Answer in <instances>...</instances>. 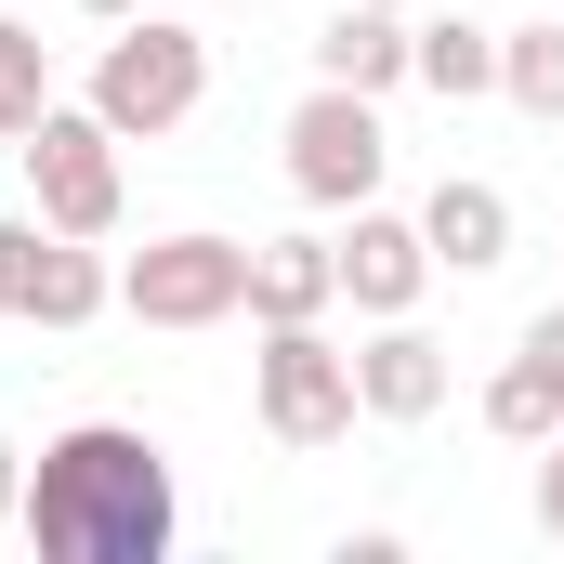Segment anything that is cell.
<instances>
[{
    "label": "cell",
    "mask_w": 564,
    "mask_h": 564,
    "mask_svg": "<svg viewBox=\"0 0 564 564\" xmlns=\"http://www.w3.org/2000/svg\"><path fill=\"white\" fill-rule=\"evenodd\" d=\"M171 525H184V499H171L158 433L66 421L53 446H26V512H13V539L40 564H171Z\"/></svg>",
    "instance_id": "6da1fadb"
},
{
    "label": "cell",
    "mask_w": 564,
    "mask_h": 564,
    "mask_svg": "<svg viewBox=\"0 0 564 564\" xmlns=\"http://www.w3.org/2000/svg\"><path fill=\"white\" fill-rule=\"evenodd\" d=\"M79 106H93L119 144L184 132V119L210 106V40H197V26H171V13L144 0V13H119V26H106V53H93V93H79Z\"/></svg>",
    "instance_id": "7a4b0ae2"
},
{
    "label": "cell",
    "mask_w": 564,
    "mask_h": 564,
    "mask_svg": "<svg viewBox=\"0 0 564 564\" xmlns=\"http://www.w3.org/2000/svg\"><path fill=\"white\" fill-rule=\"evenodd\" d=\"M250 408H263L276 446H341V433L368 421V394H355V341H328V315L263 328V355H250Z\"/></svg>",
    "instance_id": "3957f363"
},
{
    "label": "cell",
    "mask_w": 564,
    "mask_h": 564,
    "mask_svg": "<svg viewBox=\"0 0 564 564\" xmlns=\"http://www.w3.org/2000/svg\"><path fill=\"white\" fill-rule=\"evenodd\" d=\"M289 197L302 210H368L381 197V171H394V132H381V93H341V79H315L302 106H289Z\"/></svg>",
    "instance_id": "277c9868"
},
{
    "label": "cell",
    "mask_w": 564,
    "mask_h": 564,
    "mask_svg": "<svg viewBox=\"0 0 564 564\" xmlns=\"http://www.w3.org/2000/svg\"><path fill=\"white\" fill-rule=\"evenodd\" d=\"M119 315H144V328H224V315H250V250L210 237V224L144 237L119 263Z\"/></svg>",
    "instance_id": "5b68a950"
},
{
    "label": "cell",
    "mask_w": 564,
    "mask_h": 564,
    "mask_svg": "<svg viewBox=\"0 0 564 564\" xmlns=\"http://www.w3.org/2000/svg\"><path fill=\"white\" fill-rule=\"evenodd\" d=\"M26 197H40L53 237H119V132L53 93L40 132H26Z\"/></svg>",
    "instance_id": "8992f818"
},
{
    "label": "cell",
    "mask_w": 564,
    "mask_h": 564,
    "mask_svg": "<svg viewBox=\"0 0 564 564\" xmlns=\"http://www.w3.org/2000/svg\"><path fill=\"white\" fill-rule=\"evenodd\" d=\"M421 289H433V237H421V210H341V302L355 315H421Z\"/></svg>",
    "instance_id": "52a82bcc"
},
{
    "label": "cell",
    "mask_w": 564,
    "mask_h": 564,
    "mask_svg": "<svg viewBox=\"0 0 564 564\" xmlns=\"http://www.w3.org/2000/svg\"><path fill=\"white\" fill-rule=\"evenodd\" d=\"M355 394H368V421H433L446 408V341H433L421 315H368V341H355Z\"/></svg>",
    "instance_id": "ba28073f"
},
{
    "label": "cell",
    "mask_w": 564,
    "mask_h": 564,
    "mask_svg": "<svg viewBox=\"0 0 564 564\" xmlns=\"http://www.w3.org/2000/svg\"><path fill=\"white\" fill-rule=\"evenodd\" d=\"M315 79H341V93H408V79H421V26H408L394 0H341V13L315 26Z\"/></svg>",
    "instance_id": "9c48e42d"
},
{
    "label": "cell",
    "mask_w": 564,
    "mask_h": 564,
    "mask_svg": "<svg viewBox=\"0 0 564 564\" xmlns=\"http://www.w3.org/2000/svg\"><path fill=\"white\" fill-rule=\"evenodd\" d=\"M421 237H433V276H499L512 263V197L473 184V171H446L421 197Z\"/></svg>",
    "instance_id": "30bf717a"
},
{
    "label": "cell",
    "mask_w": 564,
    "mask_h": 564,
    "mask_svg": "<svg viewBox=\"0 0 564 564\" xmlns=\"http://www.w3.org/2000/svg\"><path fill=\"white\" fill-rule=\"evenodd\" d=\"M328 302H341V237H263L250 250V315L263 328H302Z\"/></svg>",
    "instance_id": "8fae6325"
},
{
    "label": "cell",
    "mask_w": 564,
    "mask_h": 564,
    "mask_svg": "<svg viewBox=\"0 0 564 564\" xmlns=\"http://www.w3.org/2000/svg\"><path fill=\"white\" fill-rule=\"evenodd\" d=\"M106 302H119L106 237H40V263H26V328H93Z\"/></svg>",
    "instance_id": "7c38bea8"
},
{
    "label": "cell",
    "mask_w": 564,
    "mask_h": 564,
    "mask_svg": "<svg viewBox=\"0 0 564 564\" xmlns=\"http://www.w3.org/2000/svg\"><path fill=\"white\" fill-rule=\"evenodd\" d=\"M486 433H499V446H552V433H564V368H552V355L512 341V368L486 381Z\"/></svg>",
    "instance_id": "4fadbf2b"
},
{
    "label": "cell",
    "mask_w": 564,
    "mask_h": 564,
    "mask_svg": "<svg viewBox=\"0 0 564 564\" xmlns=\"http://www.w3.org/2000/svg\"><path fill=\"white\" fill-rule=\"evenodd\" d=\"M499 93H512L539 132H564V13H539V26H499Z\"/></svg>",
    "instance_id": "5bb4252c"
},
{
    "label": "cell",
    "mask_w": 564,
    "mask_h": 564,
    "mask_svg": "<svg viewBox=\"0 0 564 564\" xmlns=\"http://www.w3.org/2000/svg\"><path fill=\"white\" fill-rule=\"evenodd\" d=\"M421 93H446V106L499 93V26H473V13H433V26H421Z\"/></svg>",
    "instance_id": "9a60e30c"
},
{
    "label": "cell",
    "mask_w": 564,
    "mask_h": 564,
    "mask_svg": "<svg viewBox=\"0 0 564 564\" xmlns=\"http://www.w3.org/2000/svg\"><path fill=\"white\" fill-rule=\"evenodd\" d=\"M40 106H53V53H40V26L0 0V144L40 132Z\"/></svg>",
    "instance_id": "2e32d148"
},
{
    "label": "cell",
    "mask_w": 564,
    "mask_h": 564,
    "mask_svg": "<svg viewBox=\"0 0 564 564\" xmlns=\"http://www.w3.org/2000/svg\"><path fill=\"white\" fill-rule=\"evenodd\" d=\"M40 237H53L40 210H26V224H0V315H26V263H40Z\"/></svg>",
    "instance_id": "e0dca14e"
},
{
    "label": "cell",
    "mask_w": 564,
    "mask_h": 564,
    "mask_svg": "<svg viewBox=\"0 0 564 564\" xmlns=\"http://www.w3.org/2000/svg\"><path fill=\"white\" fill-rule=\"evenodd\" d=\"M539 539H552V552H564V433H552V446H539Z\"/></svg>",
    "instance_id": "ac0fdd59"
},
{
    "label": "cell",
    "mask_w": 564,
    "mask_h": 564,
    "mask_svg": "<svg viewBox=\"0 0 564 564\" xmlns=\"http://www.w3.org/2000/svg\"><path fill=\"white\" fill-rule=\"evenodd\" d=\"M13 512H26V446L0 433V539H13Z\"/></svg>",
    "instance_id": "d6986e66"
},
{
    "label": "cell",
    "mask_w": 564,
    "mask_h": 564,
    "mask_svg": "<svg viewBox=\"0 0 564 564\" xmlns=\"http://www.w3.org/2000/svg\"><path fill=\"white\" fill-rule=\"evenodd\" d=\"M525 355H552V368H564V302H552V315H525Z\"/></svg>",
    "instance_id": "ffe728a7"
},
{
    "label": "cell",
    "mask_w": 564,
    "mask_h": 564,
    "mask_svg": "<svg viewBox=\"0 0 564 564\" xmlns=\"http://www.w3.org/2000/svg\"><path fill=\"white\" fill-rule=\"evenodd\" d=\"M79 13H106V26H119V13H144V0H79Z\"/></svg>",
    "instance_id": "44dd1931"
},
{
    "label": "cell",
    "mask_w": 564,
    "mask_h": 564,
    "mask_svg": "<svg viewBox=\"0 0 564 564\" xmlns=\"http://www.w3.org/2000/svg\"><path fill=\"white\" fill-rule=\"evenodd\" d=\"M394 13H408V0H394Z\"/></svg>",
    "instance_id": "7402d4cb"
}]
</instances>
